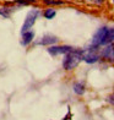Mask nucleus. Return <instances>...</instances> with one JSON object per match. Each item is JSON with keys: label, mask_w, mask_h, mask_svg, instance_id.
I'll use <instances>...</instances> for the list:
<instances>
[{"label": "nucleus", "mask_w": 114, "mask_h": 120, "mask_svg": "<svg viewBox=\"0 0 114 120\" xmlns=\"http://www.w3.org/2000/svg\"><path fill=\"white\" fill-rule=\"evenodd\" d=\"M81 60H82V50L72 49L71 52L65 54L64 60H63V68L65 70H72L80 64Z\"/></svg>", "instance_id": "f257e3e1"}, {"label": "nucleus", "mask_w": 114, "mask_h": 120, "mask_svg": "<svg viewBox=\"0 0 114 120\" xmlns=\"http://www.w3.org/2000/svg\"><path fill=\"white\" fill-rule=\"evenodd\" d=\"M41 16V11L38 9H32L31 11L27 14L26 19H25V22L22 25V28H21V33H23V32H27L30 31L33 25L36 23V20Z\"/></svg>", "instance_id": "f03ea898"}, {"label": "nucleus", "mask_w": 114, "mask_h": 120, "mask_svg": "<svg viewBox=\"0 0 114 120\" xmlns=\"http://www.w3.org/2000/svg\"><path fill=\"white\" fill-rule=\"evenodd\" d=\"M97 48L98 47H92L91 48H87L85 49V50H82V60L84 61H86L87 64H95L99 60V54L98 52H97Z\"/></svg>", "instance_id": "7ed1b4c3"}, {"label": "nucleus", "mask_w": 114, "mask_h": 120, "mask_svg": "<svg viewBox=\"0 0 114 120\" xmlns=\"http://www.w3.org/2000/svg\"><path fill=\"white\" fill-rule=\"evenodd\" d=\"M107 31H108V27H106V26H103V27H101L99 30H97V32L93 34V37H92L91 45L92 47H101L103 44L104 37L107 34Z\"/></svg>", "instance_id": "20e7f679"}, {"label": "nucleus", "mask_w": 114, "mask_h": 120, "mask_svg": "<svg viewBox=\"0 0 114 120\" xmlns=\"http://www.w3.org/2000/svg\"><path fill=\"white\" fill-rule=\"evenodd\" d=\"M72 49L74 48L70 45H50V47H48L47 50L50 55L55 56V55H60V54H66L69 52H71Z\"/></svg>", "instance_id": "39448f33"}, {"label": "nucleus", "mask_w": 114, "mask_h": 120, "mask_svg": "<svg viewBox=\"0 0 114 120\" xmlns=\"http://www.w3.org/2000/svg\"><path fill=\"white\" fill-rule=\"evenodd\" d=\"M101 56L104 58L106 60H109V61H114V45L112 44V43L110 44H107L102 49Z\"/></svg>", "instance_id": "423d86ee"}, {"label": "nucleus", "mask_w": 114, "mask_h": 120, "mask_svg": "<svg viewBox=\"0 0 114 120\" xmlns=\"http://www.w3.org/2000/svg\"><path fill=\"white\" fill-rule=\"evenodd\" d=\"M58 37L55 36H53V34H46V36H43L41 38V41L37 43V44H39V45H54L55 43H58Z\"/></svg>", "instance_id": "0eeeda50"}, {"label": "nucleus", "mask_w": 114, "mask_h": 120, "mask_svg": "<svg viewBox=\"0 0 114 120\" xmlns=\"http://www.w3.org/2000/svg\"><path fill=\"white\" fill-rule=\"evenodd\" d=\"M34 38V32L30 30L27 32H23L22 33V41H21V44L22 45H28L30 43H32V41H33Z\"/></svg>", "instance_id": "6e6552de"}, {"label": "nucleus", "mask_w": 114, "mask_h": 120, "mask_svg": "<svg viewBox=\"0 0 114 120\" xmlns=\"http://www.w3.org/2000/svg\"><path fill=\"white\" fill-rule=\"evenodd\" d=\"M113 42H114V27H113V28H108L107 34L104 37V41H103V44L102 45L110 44V43H113Z\"/></svg>", "instance_id": "1a4fd4ad"}, {"label": "nucleus", "mask_w": 114, "mask_h": 120, "mask_svg": "<svg viewBox=\"0 0 114 120\" xmlns=\"http://www.w3.org/2000/svg\"><path fill=\"white\" fill-rule=\"evenodd\" d=\"M74 92L76 94H79V96L84 94L85 93V85L82 82H76L74 85Z\"/></svg>", "instance_id": "9d476101"}, {"label": "nucleus", "mask_w": 114, "mask_h": 120, "mask_svg": "<svg viewBox=\"0 0 114 120\" xmlns=\"http://www.w3.org/2000/svg\"><path fill=\"white\" fill-rule=\"evenodd\" d=\"M55 15H57V11L54 9H52V8H48L46 11H44V17L48 19V20L54 19V17H55Z\"/></svg>", "instance_id": "9b49d317"}, {"label": "nucleus", "mask_w": 114, "mask_h": 120, "mask_svg": "<svg viewBox=\"0 0 114 120\" xmlns=\"http://www.w3.org/2000/svg\"><path fill=\"white\" fill-rule=\"evenodd\" d=\"M44 3L47 5H60V4H63V1H60V0H44Z\"/></svg>", "instance_id": "f8f14e48"}, {"label": "nucleus", "mask_w": 114, "mask_h": 120, "mask_svg": "<svg viewBox=\"0 0 114 120\" xmlns=\"http://www.w3.org/2000/svg\"><path fill=\"white\" fill-rule=\"evenodd\" d=\"M108 102H109L110 104H113V105H114V94L109 96V98H108Z\"/></svg>", "instance_id": "ddd939ff"}, {"label": "nucleus", "mask_w": 114, "mask_h": 120, "mask_svg": "<svg viewBox=\"0 0 114 120\" xmlns=\"http://www.w3.org/2000/svg\"><path fill=\"white\" fill-rule=\"evenodd\" d=\"M0 15H3V16H8V14L4 11V9H0Z\"/></svg>", "instance_id": "4468645a"}]
</instances>
